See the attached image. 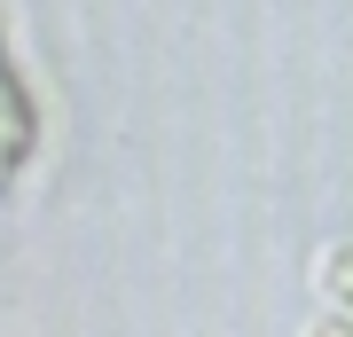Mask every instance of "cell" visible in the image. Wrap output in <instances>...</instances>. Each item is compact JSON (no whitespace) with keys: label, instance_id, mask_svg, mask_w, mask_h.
I'll use <instances>...</instances> for the list:
<instances>
[{"label":"cell","instance_id":"1","mask_svg":"<svg viewBox=\"0 0 353 337\" xmlns=\"http://www.w3.org/2000/svg\"><path fill=\"white\" fill-rule=\"evenodd\" d=\"M32 141H39V110H32V87L16 79L8 32H0V188L16 181V165L32 157Z\"/></svg>","mask_w":353,"mask_h":337}]
</instances>
